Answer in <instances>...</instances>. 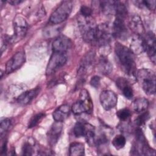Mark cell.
I'll return each mask as SVG.
<instances>
[{
  "mask_svg": "<svg viewBox=\"0 0 156 156\" xmlns=\"http://www.w3.org/2000/svg\"><path fill=\"white\" fill-rule=\"evenodd\" d=\"M115 52L123 71L129 76H135L136 66L133 54L130 49L116 42L115 44Z\"/></svg>",
  "mask_w": 156,
  "mask_h": 156,
  "instance_id": "1",
  "label": "cell"
},
{
  "mask_svg": "<svg viewBox=\"0 0 156 156\" xmlns=\"http://www.w3.org/2000/svg\"><path fill=\"white\" fill-rule=\"evenodd\" d=\"M78 26L85 41L89 43H94L96 41L97 26L96 22L90 16H83L80 15L77 19Z\"/></svg>",
  "mask_w": 156,
  "mask_h": 156,
  "instance_id": "2",
  "label": "cell"
},
{
  "mask_svg": "<svg viewBox=\"0 0 156 156\" xmlns=\"http://www.w3.org/2000/svg\"><path fill=\"white\" fill-rule=\"evenodd\" d=\"M135 77L144 91L149 95L155 93V73L154 71L143 68L136 71Z\"/></svg>",
  "mask_w": 156,
  "mask_h": 156,
  "instance_id": "3",
  "label": "cell"
},
{
  "mask_svg": "<svg viewBox=\"0 0 156 156\" xmlns=\"http://www.w3.org/2000/svg\"><path fill=\"white\" fill-rule=\"evenodd\" d=\"M135 136L136 143L132 148L131 154L135 155H155V150L149 147L144 135L140 128H138L136 130Z\"/></svg>",
  "mask_w": 156,
  "mask_h": 156,
  "instance_id": "4",
  "label": "cell"
},
{
  "mask_svg": "<svg viewBox=\"0 0 156 156\" xmlns=\"http://www.w3.org/2000/svg\"><path fill=\"white\" fill-rule=\"evenodd\" d=\"M72 112L75 115H80L83 113H91L93 110V102L88 91L82 89L79 94L78 100L73 105Z\"/></svg>",
  "mask_w": 156,
  "mask_h": 156,
  "instance_id": "5",
  "label": "cell"
},
{
  "mask_svg": "<svg viewBox=\"0 0 156 156\" xmlns=\"http://www.w3.org/2000/svg\"><path fill=\"white\" fill-rule=\"evenodd\" d=\"M73 4L71 1H63L60 5L52 13L49 21L53 24H58L65 21L69 16Z\"/></svg>",
  "mask_w": 156,
  "mask_h": 156,
  "instance_id": "6",
  "label": "cell"
},
{
  "mask_svg": "<svg viewBox=\"0 0 156 156\" xmlns=\"http://www.w3.org/2000/svg\"><path fill=\"white\" fill-rule=\"evenodd\" d=\"M67 61V57L65 53L53 51L46 69L47 76H50L55 73L60 68L65 65Z\"/></svg>",
  "mask_w": 156,
  "mask_h": 156,
  "instance_id": "7",
  "label": "cell"
},
{
  "mask_svg": "<svg viewBox=\"0 0 156 156\" xmlns=\"http://www.w3.org/2000/svg\"><path fill=\"white\" fill-rule=\"evenodd\" d=\"M14 35L8 38V41L13 43L21 40L26 35L28 29L27 21L22 16L16 15L13 20Z\"/></svg>",
  "mask_w": 156,
  "mask_h": 156,
  "instance_id": "8",
  "label": "cell"
},
{
  "mask_svg": "<svg viewBox=\"0 0 156 156\" xmlns=\"http://www.w3.org/2000/svg\"><path fill=\"white\" fill-rule=\"evenodd\" d=\"M112 37V30L108 24L103 23L97 26L95 44L101 48L107 47Z\"/></svg>",
  "mask_w": 156,
  "mask_h": 156,
  "instance_id": "9",
  "label": "cell"
},
{
  "mask_svg": "<svg viewBox=\"0 0 156 156\" xmlns=\"http://www.w3.org/2000/svg\"><path fill=\"white\" fill-rule=\"evenodd\" d=\"M26 55L23 51H20L15 54L6 63L5 73H11L20 68L25 62Z\"/></svg>",
  "mask_w": 156,
  "mask_h": 156,
  "instance_id": "10",
  "label": "cell"
},
{
  "mask_svg": "<svg viewBox=\"0 0 156 156\" xmlns=\"http://www.w3.org/2000/svg\"><path fill=\"white\" fill-rule=\"evenodd\" d=\"M99 100L104 109L105 110H110L116 106L118 101V97L113 91L110 90H104L100 94Z\"/></svg>",
  "mask_w": 156,
  "mask_h": 156,
  "instance_id": "11",
  "label": "cell"
},
{
  "mask_svg": "<svg viewBox=\"0 0 156 156\" xmlns=\"http://www.w3.org/2000/svg\"><path fill=\"white\" fill-rule=\"evenodd\" d=\"M112 36L117 39L124 40L128 38L129 32L124 20L116 18L112 25Z\"/></svg>",
  "mask_w": 156,
  "mask_h": 156,
  "instance_id": "12",
  "label": "cell"
},
{
  "mask_svg": "<svg viewBox=\"0 0 156 156\" xmlns=\"http://www.w3.org/2000/svg\"><path fill=\"white\" fill-rule=\"evenodd\" d=\"M70 38L65 35H61L57 37L52 43V50L55 52L65 53L72 46Z\"/></svg>",
  "mask_w": 156,
  "mask_h": 156,
  "instance_id": "13",
  "label": "cell"
},
{
  "mask_svg": "<svg viewBox=\"0 0 156 156\" xmlns=\"http://www.w3.org/2000/svg\"><path fill=\"white\" fill-rule=\"evenodd\" d=\"M95 52L93 51H90L82 58L77 69V73L79 75H85L91 68L94 62Z\"/></svg>",
  "mask_w": 156,
  "mask_h": 156,
  "instance_id": "14",
  "label": "cell"
},
{
  "mask_svg": "<svg viewBox=\"0 0 156 156\" xmlns=\"http://www.w3.org/2000/svg\"><path fill=\"white\" fill-rule=\"evenodd\" d=\"M146 43V51L153 63H155L156 59V41L155 34L152 32H149L144 38Z\"/></svg>",
  "mask_w": 156,
  "mask_h": 156,
  "instance_id": "15",
  "label": "cell"
},
{
  "mask_svg": "<svg viewBox=\"0 0 156 156\" xmlns=\"http://www.w3.org/2000/svg\"><path fill=\"white\" fill-rule=\"evenodd\" d=\"M130 50L133 54L139 55L146 51V43L144 38L141 35H135L131 40Z\"/></svg>",
  "mask_w": 156,
  "mask_h": 156,
  "instance_id": "16",
  "label": "cell"
},
{
  "mask_svg": "<svg viewBox=\"0 0 156 156\" xmlns=\"http://www.w3.org/2000/svg\"><path fill=\"white\" fill-rule=\"evenodd\" d=\"M39 92H40V87H37L30 90L26 91L23 93H21L16 98V101L19 104L21 105H27L37 97Z\"/></svg>",
  "mask_w": 156,
  "mask_h": 156,
  "instance_id": "17",
  "label": "cell"
},
{
  "mask_svg": "<svg viewBox=\"0 0 156 156\" xmlns=\"http://www.w3.org/2000/svg\"><path fill=\"white\" fill-rule=\"evenodd\" d=\"M62 130V122L55 121L49 130L47 136L48 143L50 145H54L58 141Z\"/></svg>",
  "mask_w": 156,
  "mask_h": 156,
  "instance_id": "18",
  "label": "cell"
},
{
  "mask_svg": "<svg viewBox=\"0 0 156 156\" xmlns=\"http://www.w3.org/2000/svg\"><path fill=\"white\" fill-rule=\"evenodd\" d=\"M116 84L126 98L130 99L133 98V92L132 88L126 79L124 77L118 78L116 81Z\"/></svg>",
  "mask_w": 156,
  "mask_h": 156,
  "instance_id": "19",
  "label": "cell"
},
{
  "mask_svg": "<svg viewBox=\"0 0 156 156\" xmlns=\"http://www.w3.org/2000/svg\"><path fill=\"white\" fill-rule=\"evenodd\" d=\"M130 29L135 34V35H141L144 33V27L141 18L137 15H133L129 23Z\"/></svg>",
  "mask_w": 156,
  "mask_h": 156,
  "instance_id": "20",
  "label": "cell"
},
{
  "mask_svg": "<svg viewBox=\"0 0 156 156\" xmlns=\"http://www.w3.org/2000/svg\"><path fill=\"white\" fill-rule=\"evenodd\" d=\"M71 113V109L69 105L63 104L59 106L52 114V116L55 121L63 122L69 116Z\"/></svg>",
  "mask_w": 156,
  "mask_h": 156,
  "instance_id": "21",
  "label": "cell"
},
{
  "mask_svg": "<svg viewBox=\"0 0 156 156\" xmlns=\"http://www.w3.org/2000/svg\"><path fill=\"white\" fill-rule=\"evenodd\" d=\"M98 69L104 75L110 74L113 70V66L105 55H101L98 62Z\"/></svg>",
  "mask_w": 156,
  "mask_h": 156,
  "instance_id": "22",
  "label": "cell"
},
{
  "mask_svg": "<svg viewBox=\"0 0 156 156\" xmlns=\"http://www.w3.org/2000/svg\"><path fill=\"white\" fill-rule=\"evenodd\" d=\"M149 106L148 101L144 98H139L136 99L132 104L133 110L135 113H142L145 112Z\"/></svg>",
  "mask_w": 156,
  "mask_h": 156,
  "instance_id": "23",
  "label": "cell"
},
{
  "mask_svg": "<svg viewBox=\"0 0 156 156\" xmlns=\"http://www.w3.org/2000/svg\"><path fill=\"white\" fill-rule=\"evenodd\" d=\"M100 8L102 12L105 15L115 14L116 1H99Z\"/></svg>",
  "mask_w": 156,
  "mask_h": 156,
  "instance_id": "24",
  "label": "cell"
},
{
  "mask_svg": "<svg viewBox=\"0 0 156 156\" xmlns=\"http://www.w3.org/2000/svg\"><path fill=\"white\" fill-rule=\"evenodd\" d=\"M69 155L71 156H80L85 154V147L83 143L79 142H73L70 144Z\"/></svg>",
  "mask_w": 156,
  "mask_h": 156,
  "instance_id": "25",
  "label": "cell"
},
{
  "mask_svg": "<svg viewBox=\"0 0 156 156\" xmlns=\"http://www.w3.org/2000/svg\"><path fill=\"white\" fill-rule=\"evenodd\" d=\"M87 129L86 132L85 133V140L88 143V144L91 146H95V142H96V135H95V130L94 126H93L91 124H87Z\"/></svg>",
  "mask_w": 156,
  "mask_h": 156,
  "instance_id": "26",
  "label": "cell"
},
{
  "mask_svg": "<svg viewBox=\"0 0 156 156\" xmlns=\"http://www.w3.org/2000/svg\"><path fill=\"white\" fill-rule=\"evenodd\" d=\"M115 15H116V18H118L124 20L126 17L127 15V7L122 2L116 1Z\"/></svg>",
  "mask_w": 156,
  "mask_h": 156,
  "instance_id": "27",
  "label": "cell"
},
{
  "mask_svg": "<svg viewBox=\"0 0 156 156\" xmlns=\"http://www.w3.org/2000/svg\"><path fill=\"white\" fill-rule=\"evenodd\" d=\"M86 129H87L86 123L77 122L75 124L73 129V132L75 136L77 138L84 136L86 132Z\"/></svg>",
  "mask_w": 156,
  "mask_h": 156,
  "instance_id": "28",
  "label": "cell"
},
{
  "mask_svg": "<svg viewBox=\"0 0 156 156\" xmlns=\"http://www.w3.org/2000/svg\"><path fill=\"white\" fill-rule=\"evenodd\" d=\"M126 143V138L124 135L119 134L116 135L113 140H112V144L115 147V149L119 150L124 147Z\"/></svg>",
  "mask_w": 156,
  "mask_h": 156,
  "instance_id": "29",
  "label": "cell"
},
{
  "mask_svg": "<svg viewBox=\"0 0 156 156\" xmlns=\"http://www.w3.org/2000/svg\"><path fill=\"white\" fill-rule=\"evenodd\" d=\"M136 5L140 7H146L151 10H154L155 9V0H146V1H134Z\"/></svg>",
  "mask_w": 156,
  "mask_h": 156,
  "instance_id": "30",
  "label": "cell"
},
{
  "mask_svg": "<svg viewBox=\"0 0 156 156\" xmlns=\"http://www.w3.org/2000/svg\"><path fill=\"white\" fill-rule=\"evenodd\" d=\"M12 124L11 120L9 118H3L1 120L0 123V135L1 137H3L2 136L9 130Z\"/></svg>",
  "mask_w": 156,
  "mask_h": 156,
  "instance_id": "31",
  "label": "cell"
},
{
  "mask_svg": "<svg viewBox=\"0 0 156 156\" xmlns=\"http://www.w3.org/2000/svg\"><path fill=\"white\" fill-rule=\"evenodd\" d=\"M45 116V113L41 112L38 113L34 116H33L28 123V128H32L36 126L41 121V119Z\"/></svg>",
  "mask_w": 156,
  "mask_h": 156,
  "instance_id": "32",
  "label": "cell"
},
{
  "mask_svg": "<svg viewBox=\"0 0 156 156\" xmlns=\"http://www.w3.org/2000/svg\"><path fill=\"white\" fill-rule=\"evenodd\" d=\"M150 117L149 113L148 112H144L141 113V114L135 119V123L138 126H142L145 124V122L149 119Z\"/></svg>",
  "mask_w": 156,
  "mask_h": 156,
  "instance_id": "33",
  "label": "cell"
},
{
  "mask_svg": "<svg viewBox=\"0 0 156 156\" xmlns=\"http://www.w3.org/2000/svg\"><path fill=\"white\" fill-rule=\"evenodd\" d=\"M117 117L121 121L127 120L131 116V112L129 109L124 108L118 110L116 112Z\"/></svg>",
  "mask_w": 156,
  "mask_h": 156,
  "instance_id": "34",
  "label": "cell"
},
{
  "mask_svg": "<svg viewBox=\"0 0 156 156\" xmlns=\"http://www.w3.org/2000/svg\"><path fill=\"white\" fill-rule=\"evenodd\" d=\"M23 155H32L34 152V147L29 143H25L22 147Z\"/></svg>",
  "mask_w": 156,
  "mask_h": 156,
  "instance_id": "35",
  "label": "cell"
},
{
  "mask_svg": "<svg viewBox=\"0 0 156 156\" xmlns=\"http://www.w3.org/2000/svg\"><path fill=\"white\" fill-rule=\"evenodd\" d=\"M80 15L83 16H90L92 13V10L87 6L82 5L80 7Z\"/></svg>",
  "mask_w": 156,
  "mask_h": 156,
  "instance_id": "36",
  "label": "cell"
},
{
  "mask_svg": "<svg viewBox=\"0 0 156 156\" xmlns=\"http://www.w3.org/2000/svg\"><path fill=\"white\" fill-rule=\"evenodd\" d=\"M100 81H101V77L98 76H94L92 77V78L91 79L90 83L94 88H98L100 85Z\"/></svg>",
  "mask_w": 156,
  "mask_h": 156,
  "instance_id": "37",
  "label": "cell"
},
{
  "mask_svg": "<svg viewBox=\"0 0 156 156\" xmlns=\"http://www.w3.org/2000/svg\"><path fill=\"white\" fill-rule=\"evenodd\" d=\"M7 152V142H4L2 146L1 147V155H5L6 154Z\"/></svg>",
  "mask_w": 156,
  "mask_h": 156,
  "instance_id": "38",
  "label": "cell"
},
{
  "mask_svg": "<svg viewBox=\"0 0 156 156\" xmlns=\"http://www.w3.org/2000/svg\"><path fill=\"white\" fill-rule=\"evenodd\" d=\"M23 1H21V0H10V1H8L7 2L9 3L11 5H18L21 2H23Z\"/></svg>",
  "mask_w": 156,
  "mask_h": 156,
  "instance_id": "39",
  "label": "cell"
}]
</instances>
